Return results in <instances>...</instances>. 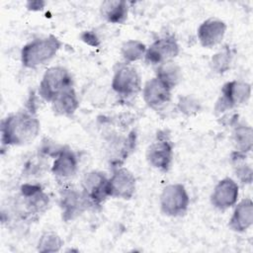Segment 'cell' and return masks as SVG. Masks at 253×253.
Masks as SVG:
<instances>
[{
	"instance_id": "obj_1",
	"label": "cell",
	"mask_w": 253,
	"mask_h": 253,
	"mask_svg": "<svg viewBox=\"0 0 253 253\" xmlns=\"http://www.w3.org/2000/svg\"><path fill=\"white\" fill-rule=\"evenodd\" d=\"M41 130L40 120L33 108L11 113L1 121V144L23 146L37 138Z\"/></svg>"
},
{
	"instance_id": "obj_2",
	"label": "cell",
	"mask_w": 253,
	"mask_h": 253,
	"mask_svg": "<svg viewBox=\"0 0 253 253\" xmlns=\"http://www.w3.org/2000/svg\"><path fill=\"white\" fill-rule=\"evenodd\" d=\"M49 207V197L41 184L25 183L12 203V214L21 221H35Z\"/></svg>"
},
{
	"instance_id": "obj_3",
	"label": "cell",
	"mask_w": 253,
	"mask_h": 253,
	"mask_svg": "<svg viewBox=\"0 0 253 253\" xmlns=\"http://www.w3.org/2000/svg\"><path fill=\"white\" fill-rule=\"evenodd\" d=\"M61 46L62 42L53 35L34 39L22 46L21 63L25 68H39L51 61Z\"/></svg>"
},
{
	"instance_id": "obj_4",
	"label": "cell",
	"mask_w": 253,
	"mask_h": 253,
	"mask_svg": "<svg viewBox=\"0 0 253 253\" xmlns=\"http://www.w3.org/2000/svg\"><path fill=\"white\" fill-rule=\"evenodd\" d=\"M59 208L61 218L65 222L73 221L84 211L91 209L89 201L82 191L81 187L65 183L59 190Z\"/></svg>"
},
{
	"instance_id": "obj_5",
	"label": "cell",
	"mask_w": 253,
	"mask_h": 253,
	"mask_svg": "<svg viewBox=\"0 0 253 253\" xmlns=\"http://www.w3.org/2000/svg\"><path fill=\"white\" fill-rule=\"evenodd\" d=\"M73 87V78L69 70L56 65L47 68L39 85V95L45 102L50 103L60 93Z\"/></svg>"
},
{
	"instance_id": "obj_6",
	"label": "cell",
	"mask_w": 253,
	"mask_h": 253,
	"mask_svg": "<svg viewBox=\"0 0 253 253\" xmlns=\"http://www.w3.org/2000/svg\"><path fill=\"white\" fill-rule=\"evenodd\" d=\"M251 93L250 83L241 80L227 81L220 89V94L214 104V111L217 114H222L246 104L251 97Z\"/></svg>"
},
{
	"instance_id": "obj_7",
	"label": "cell",
	"mask_w": 253,
	"mask_h": 253,
	"mask_svg": "<svg viewBox=\"0 0 253 253\" xmlns=\"http://www.w3.org/2000/svg\"><path fill=\"white\" fill-rule=\"evenodd\" d=\"M159 205L161 212L166 216H183L189 210L190 196L183 184H168L160 194Z\"/></svg>"
},
{
	"instance_id": "obj_8",
	"label": "cell",
	"mask_w": 253,
	"mask_h": 253,
	"mask_svg": "<svg viewBox=\"0 0 253 253\" xmlns=\"http://www.w3.org/2000/svg\"><path fill=\"white\" fill-rule=\"evenodd\" d=\"M148 164L161 171L168 172L174 157V144L166 131H158L156 138L147 147L145 153Z\"/></svg>"
},
{
	"instance_id": "obj_9",
	"label": "cell",
	"mask_w": 253,
	"mask_h": 253,
	"mask_svg": "<svg viewBox=\"0 0 253 253\" xmlns=\"http://www.w3.org/2000/svg\"><path fill=\"white\" fill-rule=\"evenodd\" d=\"M112 89L121 97L130 98L141 90V78L138 71L127 63L117 65L112 78Z\"/></svg>"
},
{
	"instance_id": "obj_10",
	"label": "cell",
	"mask_w": 253,
	"mask_h": 253,
	"mask_svg": "<svg viewBox=\"0 0 253 253\" xmlns=\"http://www.w3.org/2000/svg\"><path fill=\"white\" fill-rule=\"evenodd\" d=\"M81 189L92 209L101 208L106 200L110 198L109 177L102 171H89L82 178Z\"/></svg>"
},
{
	"instance_id": "obj_11",
	"label": "cell",
	"mask_w": 253,
	"mask_h": 253,
	"mask_svg": "<svg viewBox=\"0 0 253 253\" xmlns=\"http://www.w3.org/2000/svg\"><path fill=\"white\" fill-rule=\"evenodd\" d=\"M180 52V45L174 35H166L155 40L146 49L144 59L152 65L174 60Z\"/></svg>"
},
{
	"instance_id": "obj_12",
	"label": "cell",
	"mask_w": 253,
	"mask_h": 253,
	"mask_svg": "<svg viewBox=\"0 0 253 253\" xmlns=\"http://www.w3.org/2000/svg\"><path fill=\"white\" fill-rule=\"evenodd\" d=\"M136 191V179L131 171L123 166L113 168L109 177L110 197L125 201L130 200Z\"/></svg>"
},
{
	"instance_id": "obj_13",
	"label": "cell",
	"mask_w": 253,
	"mask_h": 253,
	"mask_svg": "<svg viewBox=\"0 0 253 253\" xmlns=\"http://www.w3.org/2000/svg\"><path fill=\"white\" fill-rule=\"evenodd\" d=\"M239 197V186L235 180L225 177L214 186L210 201L213 208L218 211H226L237 203Z\"/></svg>"
},
{
	"instance_id": "obj_14",
	"label": "cell",
	"mask_w": 253,
	"mask_h": 253,
	"mask_svg": "<svg viewBox=\"0 0 253 253\" xmlns=\"http://www.w3.org/2000/svg\"><path fill=\"white\" fill-rule=\"evenodd\" d=\"M172 88L157 77L147 80L142 88L144 103L155 111L164 109L172 99Z\"/></svg>"
},
{
	"instance_id": "obj_15",
	"label": "cell",
	"mask_w": 253,
	"mask_h": 253,
	"mask_svg": "<svg viewBox=\"0 0 253 253\" xmlns=\"http://www.w3.org/2000/svg\"><path fill=\"white\" fill-rule=\"evenodd\" d=\"M226 24L217 18H209L205 20L198 28V40L202 46L211 48L219 44L226 33Z\"/></svg>"
},
{
	"instance_id": "obj_16",
	"label": "cell",
	"mask_w": 253,
	"mask_h": 253,
	"mask_svg": "<svg viewBox=\"0 0 253 253\" xmlns=\"http://www.w3.org/2000/svg\"><path fill=\"white\" fill-rule=\"evenodd\" d=\"M77 169L76 153L68 145H62L50 167L51 174L58 180H68L76 174Z\"/></svg>"
},
{
	"instance_id": "obj_17",
	"label": "cell",
	"mask_w": 253,
	"mask_h": 253,
	"mask_svg": "<svg viewBox=\"0 0 253 253\" xmlns=\"http://www.w3.org/2000/svg\"><path fill=\"white\" fill-rule=\"evenodd\" d=\"M135 145V135L133 132L127 136L124 135H112L108 140V155L110 164L113 168L120 167L124 161L127 158Z\"/></svg>"
},
{
	"instance_id": "obj_18",
	"label": "cell",
	"mask_w": 253,
	"mask_h": 253,
	"mask_svg": "<svg viewBox=\"0 0 253 253\" xmlns=\"http://www.w3.org/2000/svg\"><path fill=\"white\" fill-rule=\"evenodd\" d=\"M253 224V202L250 198H245L234 205L233 212L228 220L231 230L242 233L248 230Z\"/></svg>"
},
{
	"instance_id": "obj_19",
	"label": "cell",
	"mask_w": 253,
	"mask_h": 253,
	"mask_svg": "<svg viewBox=\"0 0 253 253\" xmlns=\"http://www.w3.org/2000/svg\"><path fill=\"white\" fill-rule=\"evenodd\" d=\"M50 105L55 116L71 118L79 108V99L74 87L60 93L50 102Z\"/></svg>"
},
{
	"instance_id": "obj_20",
	"label": "cell",
	"mask_w": 253,
	"mask_h": 253,
	"mask_svg": "<svg viewBox=\"0 0 253 253\" xmlns=\"http://www.w3.org/2000/svg\"><path fill=\"white\" fill-rule=\"evenodd\" d=\"M101 17L111 24H124L127 20L128 6L124 0H107L100 5Z\"/></svg>"
},
{
	"instance_id": "obj_21",
	"label": "cell",
	"mask_w": 253,
	"mask_h": 253,
	"mask_svg": "<svg viewBox=\"0 0 253 253\" xmlns=\"http://www.w3.org/2000/svg\"><path fill=\"white\" fill-rule=\"evenodd\" d=\"M231 138L234 151L247 155V153L252 150L253 129L251 126L245 123H236L232 130Z\"/></svg>"
},
{
	"instance_id": "obj_22",
	"label": "cell",
	"mask_w": 253,
	"mask_h": 253,
	"mask_svg": "<svg viewBox=\"0 0 253 253\" xmlns=\"http://www.w3.org/2000/svg\"><path fill=\"white\" fill-rule=\"evenodd\" d=\"M155 77L174 89L182 79V69L174 60L166 61L155 66Z\"/></svg>"
},
{
	"instance_id": "obj_23",
	"label": "cell",
	"mask_w": 253,
	"mask_h": 253,
	"mask_svg": "<svg viewBox=\"0 0 253 253\" xmlns=\"http://www.w3.org/2000/svg\"><path fill=\"white\" fill-rule=\"evenodd\" d=\"M233 56V49L228 44L223 45L211 57L210 66L211 70L217 74H223L227 72L230 69Z\"/></svg>"
},
{
	"instance_id": "obj_24",
	"label": "cell",
	"mask_w": 253,
	"mask_h": 253,
	"mask_svg": "<svg viewBox=\"0 0 253 253\" xmlns=\"http://www.w3.org/2000/svg\"><path fill=\"white\" fill-rule=\"evenodd\" d=\"M147 46L138 40H128L123 42L121 46V55L125 63L131 64L144 57Z\"/></svg>"
},
{
	"instance_id": "obj_25",
	"label": "cell",
	"mask_w": 253,
	"mask_h": 253,
	"mask_svg": "<svg viewBox=\"0 0 253 253\" xmlns=\"http://www.w3.org/2000/svg\"><path fill=\"white\" fill-rule=\"evenodd\" d=\"M64 241L62 238L54 231L43 232L37 243V250L39 252H58L63 246Z\"/></svg>"
},
{
	"instance_id": "obj_26",
	"label": "cell",
	"mask_w": 253,
	"mask_h": 253,
	"mask_svg": "<svg viewBox=\"0 0 253 253\" xmlns=\"http://www.w3.org/2000/svg\"><path fill=\"white\" fill-rule=\"evenodd\" d=\"M177 109L184 116L192 117L201 112L202 104L193 95H183L178 98Z\"/></svg>"
},
{
	"instance_id": "obj_27",
	"label": "cell",
	"mask_w": 253,
	"mask_h": 253,
	"mask_svg": "<svg viewBox=\"0 0 253 253\" xmlns=\"http://www.w3.org/2000/svg\"><path fill=\"white\" fill-rule=\"evenodd\" d=\"M80 38L82 40V42H84L85 43L97 47L100 45L101 41L99 39V37L97 36V34L94 31H85L80 35Z\"/></svg>"
},
{
	"instance_id": "obj_28",
	"label": "cell",
	"mask_w": 253,
	"mask_h": 253,
	"mask_svg": "<svg viewBox=\"0 0 253 253\" xmlns=\"http://www.w3.org/2000/svg\"><path fill=\"white\" fill-rule=\"evenodd\" d=\"M46 5L45 1L42 0H35V1H28L26 3V8L29 11L32 12H38V11H42Z\"/></svg>"
}]
</instances>
